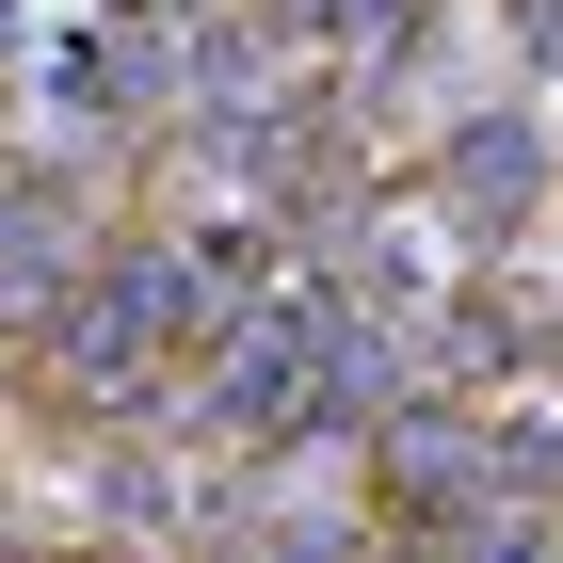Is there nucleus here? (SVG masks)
Wrapping results in <instances>:
<instances>
[{
	"instance_id": "f257e3e1",
	"label": "nucleus",
	"mask_w": 563,
	"mask_h": 563,
	"mask_svg": "<svg viewBox=\"0 0 563 563\" xmlns=\"http://www.w3.org/2000/svg\"><path fill=\"white\" fill-rule=\"evenodd\" d=\"M177 306H194V274H177V258H130V274H97V290H81V322H65V371H81L97 402H130Z\"/></svg>"
},
{
	"instance_id": "f03ea898",
	"label": "nucleus",
	"mask_w": 563,
	"mask_h": 563,
	"mask_svg": "<svg viewBox=\"0 0 563 563\" xmlns=\"http://www.w3.org/2000/svg\"><path fill=\"white\" fill-rule=\"evenodd\" d=\"M531 194V130H499V113H483L467 145H451V210H516Z\"/></svg>"
},
{
	"instance_id": "7ed1b4c3",
	"label": "nucleus",
	"mask_w": 563,
	"mask_h": 563,
	"mask_svg": "<svg viewBox=\"0 0 563 563\" xmlns=\"http://www.w3.org/2000/svg\"><path fill=\"white\" fill-rule=\"evenodd\" d=\"M387 483H402V499H467V483H483V451H467L451 419H402V434H387Z\"/></svg>"
},
{
	"instance_id": "20e7f679",
	"label": "nucleus",
	"mask_w": 563,
	"mask_h": 563,
	"mask_svg": "<svg viewBox=\"0 0 563 563\" xmlns=\"http://www.w3.org/2000/svg\"><path fill=\"white\" fill-rule=\"evenodd\" d=\"M306 16H322L339 48H402V0H306Z\"/></svg>"
},
{
	"instance_id": "39448f33",
	"label": "nucleus",
	"mask_w": 563,
	"mask_h": 563,
	"mask_svg": "<svg viewBox=\"0 0 563 563\" xmlns=\"http://www.w3.org/2000/svg\"><path fill=\"white\" fill-rule=\"evenodd\" d=\"M130 16H177V0H130Z\"/></svg>"
}]
</instances>
